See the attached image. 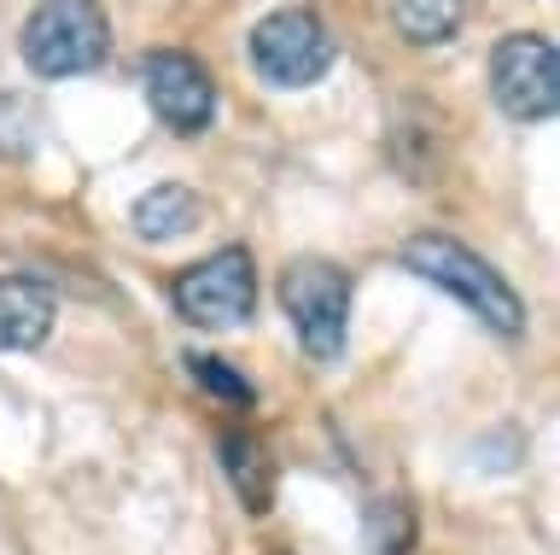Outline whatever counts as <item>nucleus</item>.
Wrapping results in <instances>:
<instances>
[{"instance_id":"9","label":"nucleus","mask_w":560,"mask_h":555,"mask_svg":"<svg viewBox=\"0 0 560 555\" xmlns=\"http://www.w3.org/2000/svg\"><path fill=\"white\" fill-rule=\"evenodd\" d=\"M217 450H222V474H228V485H234V497L252 514H269L275 509V456L262 450V439L228 427Z\"/></svg>"},{"instance_id":"12","label":"nucleus","mask_w":560,"mask_h":555,"mask_svg":"<svg viewBox=\"0 0 560 555\" xmlns=\"http://www.w3.org/2000/svg\"><path fill=\"white\" fill-rule=\"evenodd\" d=\"M362 544L368 555H409L420 544V520H415V502L409 497H374L362 509Z\"/></svg>"},{"instance_id":"7","label":"nucleus","mask_w":560,"mask_h":555,"mask_svg":"<svg viewBox=\"0 0 560 555\" xmlns=\"http://www.w3.org/2000/svg\"><path fill=\"white\" fill-rule=\"evenodd\" d=\"M140 89H147L152 117L175 135H205L210 117H217V82H210V71L199 59L175 54V47L147 54V65H140Z\"/></svg>"},{"instance_id":"3","label":"nucleus","mask_w":560,"mask_h":555,"mask_svg":"<svg viewBox=\"0 0 560 555\" xmlns=\"http://www.w3.org/2000/svg\"><path fill=\"white\" fill-rule=\"evenodd\" d=\"M280 304L310 362H339L350 339V275L327 257H298L280 269Z\"/></svg>"},{"instance_id":"2","label":"nucleus","mask_w":560,"mask_h":555,"mask_svg":"<svg viewBox=\"0 0 560 555\" xmlns=\"http://www.w3.org/2000/svg\"><path fill=\"white\" fill-rule=\"evenodd\" d=\"M18 54L47 82L88 77L112 59V19H105L100 0H35L24 36H18Z\"/></svg>"},{"instance_id":"4","label":"nucleus","mask_w":560,"mask_h":555,"mask_svg":"<svg viewBox=\"0 0 560 555\" xmlns=\"http://www.w3.org/2000/svg\"><path fill=\"white\" fill-rule=\"evenodd\" d=\"M170 304L175 316L192 322V327H240L245 316H252L257 304V264L245 246H222L199 257V264H187L182 275L170 281Z\"/></svg>"},{"instance_id":"13","label":"nucleus","mask_w":560,"mask_h":555,"mask_svg":"<svg viewBox=\"0 0 560 555\" xmlns=\"http://www.w3.org/2000/svg\"><path fill=\"white\" fill-rule=\"evenodd\" d=\"M182 362H187V374H192V380H199V386H205V392H217V397H222V404H234V409H252V404H257V392H252V380H245L240 369H228V362H222V357H205V351H187Z\"/></svg>"},{"instance_id":"6","label":"nucleus","mask_w":560,"mask_h":555,"mask_svg":"<svg viewBox=\"0 0 560 555\" xmlns=\"http://www.w3.org/2000/svg\"><path fill=\"white\" fill-rule=\"evenodd\" d=\"M332 59L339 47L310 7H280L252 30V65L269 89H315L332 71Z\"/></svg>"},{"instance_id":"1","label":"nucleus","mask_w":560,"mask_h":555,"mask_svg":"<svg viewBox=\"0 0 560 555\" xmlns=\"http://www.w3.org/2000/svg\"><path fill=\"white\" fill-rule=\"evenodd\" d=\"M402 264H409L420 281H432V287H444L450 299H462L472 316L490 327V334H502V339H520L525 334V299L502 281V269H490L479 252L462 246V240H450V234H415L409 246H402Z\"/></svg>"},{"instance_id":"8","label":"nucleus","mask_w":560,"mask_h":555,"mask_svg":"<svg viewBox=\"0 0 560 555\" xmlns=\"http://www.w3.org/2000/svg\"><path fill=\"white\" fill-rule=\"evenodd\" d=\"M59 299L35 275H0V351H35L52 334Z\"/></svg>"},{"instance_id":"10","label":"nucleus","mask_w":560,"mask_h":555,"mask_svg":"<svg viewBox=\"0 0 560 555\" xmlns=\"http://www.w3.org/2000/svg\"><path fill=\"white\" fill-rule=\"evenodd\" d=\"M199 217H205V199L192 194V187H182V182H164V187H152V194H140L135 211H129L135 234L152 240V246L192 234V229H199Z\"/></svg>"},{"instance_id":"11","label":"nucleus","mask_w":560,"mask_h":555,"mask_svg":"<svg viewBox=\"0 0 560 555\" xmlns=\"http://www.w3.org/2000/svg\"><path fill=\"white\" fill-rule=\"evenodd\" d=\"M472 0H392V24L409 47H444L462 36Z\"/></svg>"},{"instance_id":"5","label":"nucleus","mask_w":560,"mask_h":555,"mask_svg":"<svg viewBox=\"0 0 560 555\" xmlns=\"http://www.w3.org/2000/svg\"><path fill=\"white\" fill-rule=\"evenodd\" d=\"M490 100L514 124H549L560 112V59L537 30H514L490 47Z\"/></svg>"}]
</instances>
